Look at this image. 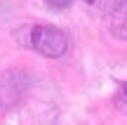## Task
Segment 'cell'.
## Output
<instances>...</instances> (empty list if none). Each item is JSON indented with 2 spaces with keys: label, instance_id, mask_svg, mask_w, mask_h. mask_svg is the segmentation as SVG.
Masks as SVG:
<instances>
[{
  "label": "cell",
  "instance_id": "cell-1",
  "mask_svg": "<svg viewBox=\"0 0 127 125\" xmlns=\"http://www.w3.org/2000/svg\"><path fill=\"white\" fill-rule=\"evenodd\" d=\"M14 40L17 45L28 47V50L38 52L42 57H64L68 52V33L61 31L59 26H50V24H26L14 31Z\"/></svg>",
  "mask_w": 127,
  "mask_h": 125
},
{
  "label": "cell",
  "instance_id": "cell-2",
  "mask_svg": "<svg viewBox=\"0 0 127 125\" xmlns=\"http://www.w3.org/2000/svg\"><path fill=\"white\" fill-rule=\"evenodd\" d=\"M115 106L120 111L127 113V80H120L118 83V92H115Z\"/></svg>",
  "mask_w": 127,
  "mask_h": 125
},
{
  "label": "cell",
  "instance_id": "cell-3",
  "mask_svg": "<svg viewBox=\"0 0 127 125\" xmlns=\"http://www.w3.org/2000/svg\"><path fill=\"white\" fill-rule=\"evenodd\" d=\"M75 2V0H45V5L50 9H54V12H61V9H68L71 5Z\"/></svg>",
  "mask_w": 127,
  "mask_h": 125
}]
</instances>
